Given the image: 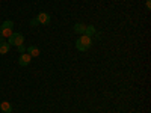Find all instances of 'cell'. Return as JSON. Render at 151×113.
<instances>
[{"label":"cell","mask_w":151,"mask_h":113,"mask_svg":"<svg viewBox=\"0 0 151 113\" xmlns=\"http://www.w3.org/2000/svg\"><path fill=\"white\" fill-rule=\"evenodd\" d=\"M36 20H38V23L40 24H50V15L48 14H45V12H41V14H38V17H36Z\"/></svg>","instance_id":"5b68a950"},{"label":"cell","mask_w":151,"mask_h":113,"mask_svg":"<svg viewBox=\"0 0 151 113\" xmlns=\"http://www.w3.org/2000/svg\"><path fill=\"white\" fill-rule=\"evenodd\" d=\"M85 29H86V26H85V24H82V23H77L74 26V30L77 32V33H85Z\"/></svg>","instance_id":"30bf717a"},{"label":"cell","mask_w":151,"mask_h":113,"mask_svg":"<svg viewBox=\"0 0 151 113\" xmlns=\"http://www.w3.org/2000/svg\"><path fill=\"white\" fill-rule=\"evenodd\" d=\"M24 42V36L21 33H12L9 36V45H21Z\"/></svg>","instance_id":"3957f363"},{"label":"cell","mask_w":151,"mask_h":113,"mask_svg":"<svg viewBox=\"0 0 151 113\" xmlns=\"http://www.w3.org/2000/svg\"><path fill=\"white\" fill-rule=\"evenodd\" d=\"M151 8V2H150V0H147V9H150Z\"/></svg>","instance_id":"4fadbf2b"},{"label":"cell","mask_w":151,"mask_h":113,"mask_svg":"<svg viewBox=\"0 0 151 113\" xmlns=\"http://www.w3.org/2000/svg\"><path fill=\"white\" fill-rule=\"evenodd\" d=\"M17 50H18L20 53H24V51H26V48H24V45H23V44H21V45H17Z\"/></svg>","instance_id":"7c38bea8"},{"label":"cell","mask_w":151,"mask_h":113,"mask_svg":"<svg viewBox=\"0 0 151 113\" xmlns=\"http://www.w3.org/2000/svg\"><path fill=\"white\" fill-rule=\"evenodd\" d=\"M40 48H38V47H35V45H32V47H29L27 48V54L30 56V57H38V56H40Z\"/></svg>","instance_id":"8992f818"},{"label":"cell","mask_w":151,"mask_h":113,"mask_svg":"<svg viewBox=\"0 0 151 113\" xmlns=\"http://www.w3.org/2000/svg\"><path fill=\"white\" fill-rule=\"evenodd\" d=\"M0 110L5 112V113H11L12 112V106L8 101H3V103H0Z\"/></svg>","instance_id":"52a82bcc"},{"label":"cell","mask_w":151,"mask_h":113,"mask_svg":"<svg viewBox=\"0 0 151 113\" xmlns=\"http://www.w3.org/2000/svg\"><path fill=\"white\" fill-rule=\"evenodd\" d=\"M12 29H14V21L6 20L2 26H0V35L3 38H9L12 35Z\"/></svg>","instance_id":"7a4b0ae2"},{"label":"cell","mask_w":151,"mask_h":113,"mask_svg":"<svg viewBox=\"0 0 151 113\" xmlns=\"http://www.w3.org/2000/svg\"><path fill=\"white\" fill-rule=\"evenodd\" d=\"M30 60H32V57H30L27 53H21V56H20V59H18V64H20L21 67H27V65L30 64Z\"/></svg>","instance_id":"277c9868"},{"label":"cell","mask_w":151,"mask_h":113,"mask_svg":"<svg viewBox=\"0 0 151 113\" xmlns=\"http://www.w3.org/2000/svg\"><path fill=\"white\" fill-rule=\"evenodd\" d=\"M83 35L92 38V36L95 35V27H94V26H86V29H85V33H83Z\"/></svg>","instance_id":"ba28073f"},{"label":"cell","mask_w":151,"mask_h":113,"mask_svg":"<svg viewBox=\"0 0 151 113\" xmlns=\"http://www.w3.org/2000/svg\"><path fill=\"white\" fill-rule=\"evenodd\" d=\"M38 24H40V23H38V20H36V18H32V20H30V26H32V27L38 26Z\"/></svg>","instance_id":"8fae6325"},{"label":"cell","mask_w":151,"mask_h":113,"mask_svg":"<svg viewBox=\"0 0 151 113\" xmlns=\"http://www.w3.org/2000/svg\"><path fill=\"white\" fill-rule=\"evenodd\" d=\"M92 45V38L86 36V35H82L77 41H76V47H77L79 51H86V50H89Z\"/></svg>","instance_id":"6da1fadb"},{"label":"cell","mask_w":151,"mask_h":113,"mask_svg":"<svg viewBox=\"0 0 151 113\" xmlns=\"http://www.w3.org/2000/svg\"><path fill=\"white\" fill-rule=\"evenodd\" d=\"M9 44L8 42H2V44H0V54H6L8 51H9Z\"/></svg>","instance_id":"9c48e42d"},{"label":"cell","mask_w":151,"mask_h":113,"mask_svg":"<svg viewBox=\"0 0 151 113\" xmlns=\"http://www.w3.org/2000/svg\"><path fill=\"white\" fill-rule=\"evenodd\" d=\"M3 39H5V38H3V36H2V35H0V44H2V42H5V41H3Z\"/></svg>","instance_id":"5bb4252c"}]
</instances>
